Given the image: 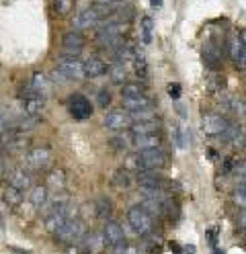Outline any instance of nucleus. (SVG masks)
I'll return each instance as SVG.
<instances>
[{"mask_svg": "<svg viewBox=\"0 0 246 254\" xmlns=\"http://www.w3.org/2000/svg\"><path fill=\"white\" fill-rule=\"evenodd\" d=\"M244 117H246V111H244Z\"/></svg>", "mask_w": 246, "mask_h": 254, "instance_id": "603ef678", "label": "nucleus"}, {"mask_svg": "<svg viewBox=\"0 0 246 254\" xmlns=\"http://www.w3.org/2000/svg\"><path fill=\"white\" fill-rule=\"evenodd\" d=\"M230 170H232V174H234V177H240V179H244V177H246V158H242V160L234 162V166L230 168Z\"/></svg>", "mask_w": 246, "mask_h": 254, "instance_id": "e433bc0d", "label": "nucleus"}, {"mask_svg": "<svg viewBox=\"0 0 246 254\" xmlns=\"http://www.w3.org/2000/svg\"><path fill=\"white\" fill-rule=\"evenodd\" d=\"M178 146L180 148H187L189 146V141H191V137H189V131H187V127H178Z\"/></svg>", "mask_w": 246, "mask_h": 254, "instance_id": "58836bf2", "label": "nucleus"}, {"mask_svg": "<svg viewBox=\"0 0 246 254\" xmlns=\"http://www.w3.org/2000/svg\"><path fill=\"white\" fill-rule=\"evenodd\" d=\"M23 201V190L16 189L12 185L4 187V193H2V203H8L10 207H16V205H21Z\"/></svg>", "mask_w": 246, "mask_h": 254, "instance_id": "a878e982", "label": "nucleus"}, {"mask_svg": "<svg viewBox=\"0 0 246 254\" xmlns=\"http://www.w3.org/2000/svg\"><path fill=\"white\" fill-rule=\"evenodd\" d=\"M152 27H154V23H152L150 17H144L142 19V41L144 43H150L152 41Z\"/></svg>", "mask_w": 246, "mask_h": 254, "instance_id": "2f4dec72", "label": "nucleus"}, {"mask_svg": "<svg viewBox=\"0 0 246 254\" xmlns=\"http://www.w3.org/2000/svg\"><path fill=\"white\" fill-rule=\"evenodd\" d=\"M123 254H140V248H136V246H127Z\"/></svg>", "mask_w": 246, "mask_h": 254, "instance_id": "a18cd8bd", "label": "nucleus"}, {"mask_svg": "<svg viewBox=\"0 0 246 254\" xmlns=\"http://www.w3.org/2000/svg\"><path fill=\"white\" fill-rule=\"evenodd\" d=\"M234 203L238 205V207L246 209V189H238L234 193Z\"/></svg>", "mask_w": 246, "mask_h": 254, "instance_id": "4c0bfd02", "label": "nucleus"}, {"mask_svg": "<svg viewBox=\"0 0 246 254\" xmlns=\"http://www.w3.org/2000/svg\"><path fill=\"white\" fill-rule=\"evenodd\" d=\"M168 94H170V97H174V99H178L180 97V86L178 84H170L168 86Z\"/></svg>", "mask_w": 246, "mask_h": 254, "instance_id": "79ce46f5", "label": "nucleus"}, {"mask_svg": "<svg viewBox=\"0 0 246 254\" xmlns=\"http://www.w3.org/2000/svg\"><path fill=\"white\" fill-rule=\"evenodd\" d=\"M134 119H131V113H127V109H111L105 115V125L113 131H121L125 127H131Z\"/></svg>", "mask_w": 246, "mask_h": 254, "instance_id": "f8f14e48", "label": "nucleus"}, {"mask_svg": "<svg viewBox=\"0 0 246 254\" xmlns=\"http://www.w3.org/2000/svg\"><path fill=\"white\" fill-rule=\"evenodd\" d=\"M136 72H138L140 78H146L148 76V64H146V60H144L142 54L136 56Z\"/></svg>", "mask_w": 246, "mask_h": 254, "instance_id": "c9c22d12", "label": "nucleus"}, {"mask_svg": "<svg viewBox=\"0 0 246 254\" xmlns=\"http://www.w3.org/2000/svg\"><path fill=\"white\" fill-rule=\"evenodd\" d=\"M154 117H156V111L152 107L142 109V111H134V113H131V119L134 121H148V119H154Z\"/></svg>", "mask_w": 246, "mask_h": 254, "instance_id": "473e14b6", "label": "nucleus"}, {"mask_svg": "<svg viewBox=\"0 0 246 254\" xmlns=\"http://www.w3.org/2000/svg\"><path fill=\"white\" fill-rule=\"evenodd\" d=\"M66 8H68L66 0H56V10H58V12H66Z\"/></svg>", "mask_w": 246, "mask_h": 254, "instance_id": "37998d69", "label": "nucleus"}, {"mask_svg": "<svg viewBox=\"0 0 246 254\" xmlns=\"http://www.w3.org/2000/svg\"><path fill=\"white\" fill-rule=\"evenodd\" d=\"M244 150H246V144H244Z\"/></svg>", "mask_w": 246, "mask_h": 254, "instance_id": "864d4df0", "label": "nucleus"}, {"mask_svg": "<svg viewBox=\"0 0 246 254\" xmlns=\"http://www.w3.org/2000/svg\"><path fill=\"white\" fill-rule=\"evenodd\" d=\"M213 254H224V252H222L220 248H216V250H213Z\"/></svg>", "mask_w": 246, "mask_h": 254, "instance_id": "3c124183", "label": "nucleus"}, {"mask_svg": "<svg viewBox=\"0 0 246 254\" xmlns=\"http://www.w3.org/2000/svg\"><path fill=\"white\" fill-rule=\"evenodd\" d=\"M109 76H111V80L113 84H125V62H119V60H115L113 66H109Z\"/></svg>", "mask_w": 246, "mask_h": 254, "instance_id": "bb28decb", "label": "nucleus"}, {"mask_svg": "<svg viewBox=\"0 0 246 254\" xmlns=\"http://www.w3.org/2000/svg\"><path fill=\"white\" fill-rule=\"evenodd\" d=\"M86 236V224L80 219H70L56 232V238L62 242V244H78L82 238Z\"/></svg>", "mask_w": 246, "mask_h": 254, "instance_id": "20e7f679", "label": "nucleus"}, {"mask_svg": "<svg viewBox=\"0 0 246 254\" xmlns=\"http://www.w3.org/2000/svg\"><path fill=\"white\" fill-rule=\"evenodd\" d=\"M228 123L230 121L224 115H220V113H205L203 119H201V129L209 137H222V133L226 131Z\"/></svg>", "mask_w": 246, "mask_h": 254, "instance_id": "1a4fd4ad", "label": "nucleus"}, {"mask_svg": "<svg viewBox=\"0 0 246 254\" xmlns=\"http://www.w3.org/2000/svg\"><path fill=\"white\" fill-rule=\"evenodd\" d=\"M58 70L68 78V80H84L86 78V66L84 62H80L78 58L64 56L58 60Z\"/></svg>", "mask_w": 246, "mask_h": 254, "instance_id": "423d86ee", "label": "nucleus"}, {"mask_svg": "<svg viewBox=\"0 0 246 254\" xmlns=\"http://www.w3.org/2000/svg\"><path fill=\"white\" fill-rule=\"evenodd\" d=\"M84 45H86V39H84V35H82L78 29L68 31V33H64V37H62V52H64V56L76 58L82 50H84Z\"/></svg>", "mask_w": 246, "mask_h": 254, "instance_id": "9d476101", "label": "nucleus"}, {"mask_svg": "<svg viewBox=\"0 0 246 254\" xmlns=\"http://www.w3.org/2000/svg\"><path fill=\"white\" fill-rule=\"evenodd\" d=\"M136 179H138V183H140V187H160L162 185V174L158 172V170H138V174H136Z\"/></svg>", "mask_w": 246, "mask_h": 254, "instance_id": "6ab92c4d", "label": "nucleus"}, {"mask_svg": "<svg viewBox=\"0 0 246 254\" xmlns=\"http://www.w3.org/2000/svg\"><path fill=\"white\" fill-rule=\"evenodd\" d=\"M222 141H226V144L234 146V148H244V144H246V133H244V129L240 127V123L230 121L228 127H226V131L222 133Z\"/></svg>", "mask_w": 246, "mask_h": 254, "instance_id": "4468645a", "label": "nucleus"}, {"mask_svg": "<svg viewBox=\"0 0 246 254\" xmlns=\"http://www.w3.org/2000/svg\"><path fill=\"white\" fill-rule=\"evenodd\" d=\"M49 160H52V152H49L47 148H31L27 154H25V164L27 168L31 170H41L49 164Z\"/></svg>", "mask_w": 246, "mask_h": 254, "instance_id": "ddd939ff", "label": "nucleus"}, {"mask_svg": "<svg viewBox=\"0 0 246 254\" xmlns=\"http://www.w3.org/2000/svg\"><path fill=\"white\" fill-rule=\"evenodd\" d=\"M131 146L138 152L150 150V148H160V137L158 133H148V135H131Z\"/></svg>", "mask_w": 246, "mask_h": 254, "instance_id": "a211bd4d", "label": "nucleus"}, {"mask_svg": "<svg viewBox=\"0 0 246 254\" xmlns=\"http://www.w3.org/2000/svg\"><path fill=\"white\" fill-rule=\"evenodd\" d=\"M240 39H242V41L246 43V31H242V35H240Z\"/></svg>", "mask_w": 246, "mask_h": 254, "instance_id": "8fccbe9b", "label": "nucleus"}, {"mask_svg": "<svg viewBox=\"0 0 246 254\" xmlns=\"http://www.w3.org/2000/svg\"><path fill=\"white\" fill-rule=\"evenodd\" d=\"M111 183L115 187H119V189H129L131 187V174H129V170L127 168H117L113 172Z\"/></svg>", "mask_w": 246, "mask_h": 254, "instance_id": "7c9ffc66", "label": "nucleus"}, {"mask_svg": "<svg viewBox=\"0 0 246 254\" xmlns=\"http://www.w3.org/2000/svg\"><path fill=\"white\" fill-rule=\"evenodd\" d=\"M123 107L129 111V113H134V111H142V109L152 107V103H150V99H148L146 94H140V97H127V99H123Z\"/></svg>", "mask_w": 246, "mask_h": 254, "instance_id": "b1692460", "label": "nucleus"}, {"mask_svg": "<svg viewBox=\"0 0 246 254\" xmlns=\"http://www.w3.org/2000/svg\"><path fill=\"white\" fill-rule=\"evenodd\" d=\"M4 148H8L10 152H23L29 148V137H25L23 133H10L8 144H4Z\"/></svg>", "mask_w": 246, "mask_h": 254, "instance_id": "c85d7f7f", "label": "nucleus"}, {"mask_svg": "<svg viewBox=\"0 0 246 254\" xmlns=\"http://www.w3.org/2000/svg\"><path fill=\"white\" fill-rule=\"evenodd\" d=\"M150 2H152L154 8H160V6H162V0H150Z\"/></svg>", "mask_w": 246, "mask_h": 254, "instance_id": "49530a36", "label": "nucleus"}, {"mask_svg": "<svg viewBox=\"0 0 246 254\" xmlns=\"http://www.w3.org/2000/svg\"><path fill=\"white\" fill-rule=\"evenodd\" d=\"M140 94H146L142 84H125L121 88V97L123 99H127V97H140Z\"/></svg>", "mask_w": 246, "mask_h": 254, "instance_id": "72a5a7b5", "label": "nucleus"}, {"mask_svg": "<svg viewBox=\"0 0 246 254\" xmlns=\"http://www.w3.org/2000/svg\"><path fill=\"white\" fill-rule=\"evenodd\" d=\"M113 10L111 8H105V6H90V8H84L74 14L72 19V27L82 31V29H88V27H94V25H101V21L107 17V14H111Z\"/></svg>", "mask_w": 246, "mask_h": 254, "instance_id": "7ed1b4c3", "label": "nucleus"}, {"mask_svg": "<svg viewBox=\"0 0 246 254\" xmlns=\"http://www.w3.org/2000/svg\"><path fill=\"white\" fill-rule=\"evenodd\" d=\"M84 66H86V78H98V76H103L107 72V68H109L107 64L101 58H96V56L88 58L84 62Z\"/></svg>", "mask_w": 246, "mask_h": 254, "instance_id": "412c9836", "label": "nucleus"}, {"mask_svg": "<svg viewBox=\"0 0 246 254\" xmlns=\"http://www.w3.org/2000/svg\"><path fill=\"white\" fill-rule=\"evenodd\" d=\"M228 54H230V60L234 62L236 68H240V70L246 68V43L240 37H232V39H230Z\"/></svg>", "mask_w": 246, "mask_h": 254, "instance_id": "2eb2a0df", "label": "nucleus"}, {"mask_svg": "<svg viewBox=\"0 0 246 254\" xmlns=\"http://www.w3.org/2000/svg\"><path fill=\"white\" fill-rule=\"evenodd\" d=\"M103 234H105V240H107V246L115 248L125 242V234H123V228L117 224V221H107L105 228H103Z\"/></svg>", "mask_w": 246, "mask_h": 254, "instance_id": "dca6fc26", "label": "nucleus"}, {"mask_svg": "<svg viewBox=\"0 0 246 254\" xmlns=\"http://www.w3.org/2000/svg\"><path fill=\"white\" fill-rule=\"evenodd\" d=\"M140 195L148 197V199H154V201H160L162 205L170 199L166 190H162L160 187H140Z\"/></svg>", "mask_w": 246, "mask_h": 254, "instance_id": "393cba45", "label": "nucleus"}, {"mask_svg": "<svg viewBox=\"0 0 246 254\" xmlns=\"http://www.w3.org/2000/svg\"><path fill=\"white\" fill-rule=\"evenodd\" d=\"M21 101H23V109H25L27 115H35L37 117V115L43 113V109H45V97L39 94L31 84L21 90Z\"/></svg>", "mask_w": 246, "mask_h": 254, "instance_id": "0eeeda50", "label": "nucleus"}, {"mask_svg": "<svg viewBox=\"0 0 246 254\" xmlns=\"http://www.w3.org/2000/svg\"><path fill=\"white\" fill-rule=\"evenodd\" d=\"M238 189H246V177H244V179L238 183Z\"/></svg>", "mask_w": 246, "mask_h": 254, "instance_id": "de8ad7c7", "label": "nucleus"}, {"mask_svg": "<svg viewBox=\"0 0 246 254\" xmlns=\"http://www.w3.org/2000/svg\"><path fill=\"white\" fill-rule=\"evenodd\" d=\"M123 2V0H94V4L96 6H105V8H115V6H119Z\"/></svg>", "mask_w": 246, "mask_h": 254, "instance_id": "a19ab883", "label": "nucleus"}, {"mask_svg": "<svg viewBox=\"0 0 246 254\" xmlns=\"http://www.w3.org/2000/svg\"><path fill=\"white\" fill-rule=\"evenodd\" d=\"M111 213H113V203L107 197H101L94 201V215L98 219H109Z\"/></svg>", "mask_w": 246, "mask_h": 254, "instance_id": "c756f323", "label": "nucleus"}, {"mask_svg": "<svg viewBox=\"0 0 246 254\" xmlns=\"http://www.w3.org/2000/svg\"><path fill=\"white\" fill-rule=\"evenodd\" d=\"M68 111L74 119H88L92 115V103L84 94H70L68 97Z\"/></svg>", "mask_w": 246, "mask_h": 254, "instance_id": "9b49d317", "label": "nucleus"}, {"mask_svg": "<svg viewBox=\"0 0 246 254\" xmlns=\"http://www.w3.org/2000/svg\"><path fill=\"white\" fill-rule=\"evenodd\" d=\"M31 86L35 88L39 94H43L45 99L49 97V92H52V82H49V78H47L45 74H41V72H35V74H33V78H31Z\"/></svg>", "mask_w": 246, "mask_h": 254, "instance_id": "5701e85b", "label": "nucleus"}, {"mask_svg": "<svg viewBox=\"0 0 246 254\" xmlns=\"http://www.w3.org/2000/svg\"><path fill=\"white\" fill-rule=\"evenodd\" d=\"M131 135H148V133H158V121L148 119V121H134L131 123Z\"/></svg>", "mask_w": 246, "mask_h": 254, "instance_id": "aec40b11", "label": "nucleus"}, {"mask_svg": "<svg viewBox=\"0 0 246 254\" xmlns=\"http://www.w3.org/2000/svg\"><path fill=\"white\" fill-rule=\"evenodd\" d=\"M168 162V156L164 154L160 148H150L138 152V170H160Z\"/></svg>", "mask_w": 246, "mask_h": 254, "instance_id": "39448f33", "label": "nucleus"}, {"mask_svg": "<svg viewBox=\"0 0 246 254\" xmlns=\"http://www.w3.org/2000/svg\"><path fill=\"white\" fill-rule=\"evenodd\" d=\"M76 209L72 207V205L68 203V201H54V205H52V209H49L47 213H45V228L49 230V232H58L66 221H70V219H74L76 215Z\"/></svg>", "mask_w": 246, "mask_h": 254, "instance_id": "f257e3e1", "label": "nucleus"}, {"mask_svg": "<svg viewBox=\"0 0 246 254\" xmlns=\"http://www.w3.org/2000/svg\"><path fill=\"white\" fill-rule=\"evenodd\" d=\"M96 101H98V107H109L111 105V94L107 92V90H98V94H96Z\"/></svg>", "mask_w": 246, "mask_h": 254, "instance_id": "ea45409f", "label": "nucleus"}, {"mask_svg": "<svg viewBox=\"0 0 246 254\" xmlns=\"http://www.w3.org/2000/svg\"><path fill=\"white\" fill-rule=\"evenodd\" d=\"M105 246H107V240H105L103 230L101 232H86V236L78 242V250L82 254H103Z\"/></svg>", "mask_w": 246, "mask_h": 254, "instance_id": "6e6552de", "label": "nucleus"}, {"mask_svg": "<svg viewBox=\"0 0 246 254\" xmlns=\"http://www.w3.org/2000/svg\"><path fill=\"white\" fill-rule=\"evenodd\" d=\"M31 203H33V207H37V209H43L45 207V203H47V189L37 185V187H33L31 189V195H29Z\"/></svg>", "mask_w": 246, "mask_h": 254, "instance_id": "cd10ccee", "label": "nucleus"}, {"mask_svg": "<svg viewBox=\"0 0 246 254\" xmlns=\"http://www.w3.org/2000/svg\"><path fill=\"white\" fill-rule=\"evenodd\" d=\"M8 183L16 189H21V190H27L31 189V183H33V177H31V172L25 168H14L10 174H8Z\"/></svg>", "mask_w": 246, "mask_h": 254, "instance_id": "f3484780", "label": "nucleus"}, {"mask_svg": "<svg viewBox=\"0 0 246 254\" xmlns=\"http://www.w3.org/2000/svg\"><path fill=\"white\" fill-rule=\"evenodd\" d=\"M127 221L140 236H148L154 230V215L148 209H144L142 205H134V207L127 209Z\"/></svg>", "mask_w": 246, "mask_h": 254, "instance_id": "f03ea898", "label": "nucleus"}, {"mask_svg": "<svg viewBox=\"0 0 246 254\" xmlns=\"http://www.w3.org/2000/svg\"><path fill=\"white\" fill-rule=\"evenodd\" d=\"M203 58L207 62V66L211 70H218L220 68V62H222V54H220V47L216 43H207L203 47Z\"/></svg>", "mask_w": 246, "mask_h": 254, "instance_id": "4be33fe9", "label": "nucleus"}, {"mask_svg": "<svg viewBox=\"0 0 246 254\" xmlns=\"http://www.w3.org/2000/svg\"><path fill=\"white\" fill-rule=\"evenodd\" d=\"M12 254H29V252H21L19 248H12Z\"/></svg>", "mask_w": 246, "mask_h": 254, "instance_id": "09e8293b", "label": "nucleus"}, {"mask_svg": "<svg viewBox=\"0 0 246 254\" xmlns=\"http://www.w3.org/2000/svg\"><path fill=\"white\" fill-rule=\"evenodd\" d=\"M238 224H240V228L246 230V209H244L242 213H238Z\"/></svg>", "mask_w": 246, "mask_h": 254, "instance_id": "c03bdc74", "label": "nucleus"}, {"mask_svg": "<svg viewBox=\"0 0 246 254\" xmlns=\"http://www.w3.org/2000/svg\"><path fill=\"white\" fill-rule=\"evenodd\" d=\"M47 183L54 189H62L64 187V170H52L47 177Z\"/></svg>", "mask_w": 246, "mask_h": 254, "instance_id": "f704fd0d", "label": "nucleus"}]
</instances>
